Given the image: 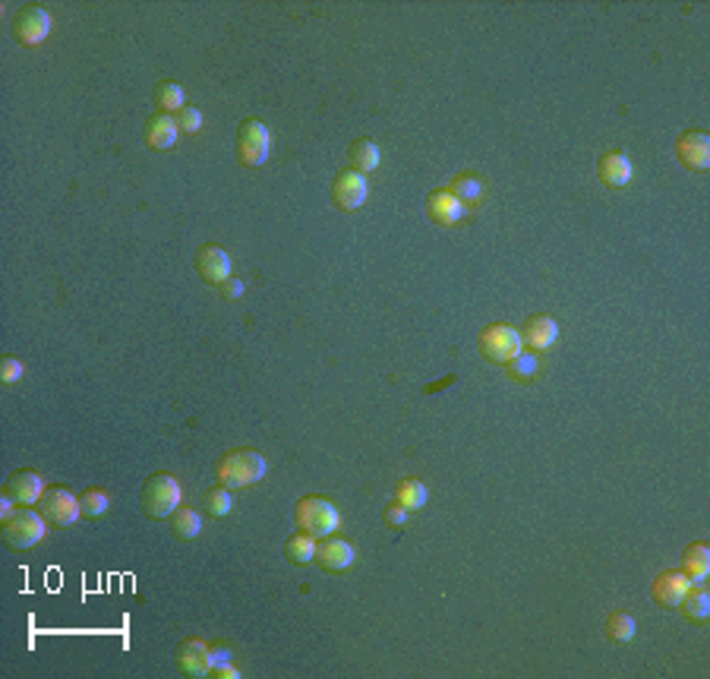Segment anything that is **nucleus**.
Here are the masks:
<instances>
[{
	"mask_svg": "<svg viewBox=\"0 0 710 679\" xmlns=\"http://www.w3.org/2000/svg\"><path fill=\"white\" fill-rule=\"evenodd\" d=\"M269 474V464L256 449H234L218 462V484L228 490L253 487Z\"/></svg>",
	"mask_w": 710,
	"mask_h": 679,
	"instance_id": "obj_1",
	"label": "nucleus"
},
{
	"mask_svg": "<svg viewBox=\"0 0 710 679\" xmlns=\"http://www.w3.org/2000/svg\"><path fill=\"white\" fill-rule=\"evenodd\" d=\"M0 534L13 550H32L48 534V518L42 512H32V505H16V512L0 522Z\"/></svg>",
	"mask_w": 710,
	"mask_h": 679,
	"instance_id": "obj_2",
	"label": "nucleus"
},
{
	"mask_svg": "<svg viewBox=\"0 0 710 679\" xmlns=\"http://www.w3.org/2000/svg\"><path fill=\"white\" fill-rule=\"evenodd\" d=\"M294 522L301 531H307V534H313L322 541V537H331L338 531V524H341V512H338L335 505L322 496H303L294 509Z\"/></svg>",
	"mask_w": 710,
	"mask_h": 679,
	"instance_id": "obj_3",
	"label": "nucleus"
},
{
	"mask_svg": "<svg viewBox=\"0 0 710 679\" xmlns=\"http://www.w3.org/2000/svg\"><path fill=\"white\" fill-rule=\"evenodd\" d=\"M183 487L171 474H152L143 487V509L149 518H171L181 509Z\"/></svg>",
	"mask_w": 710,
	"mask_h": 679,
	"instance_id": "obj_4",
	"label": "nucleus"
},
{
	"mask_svg": "<svg viewBox=\"0 0 710 679\" xmlns=\"http://www.w3.org/2000/svg\"><path fill=\"white\" fill-rule=\"evenodd\" d=\"M521 351H524V342H521V332H518L515 325L496 323V325H489V329H483L480 354L487 357L489 364H502V367H508Z\"/></svg>",
	"mask_w": 710,
	"mask_h": 679,
	"instance_id": "obj_5",
	"label": "nucleus"
},
{
	"mask_svg": "<svg viewBox=\"0 0 710 679\" xmlns=\"http://www.w3.org/2000/svg\"><path fill=\"white\" fill-rule=\"evenodd\" d=\"M269 152H271V133L269 126L256 117H247L237 130V158L241 165L247 168H262L269 162Z\"/></svg>",
	"mask_w": 710,
	"mask_h": 679,
	"instance_id": "obj_6",
	"label": "nucleus"
},
{
	"mask_svg": "<svg viewBox=\"0 0 710 679\" xmlns=\"http://www.w3.org/2000/svg\"><path fill=\"white\" fill-rule=\"evenodd\" d=\"M51 25H54L51 13L44 10V6L29 4L13 16V38H16L19 45H25V48H38V45L51 35Z\"/></svg>",
	"mask_w": 710,
	"mask_h": 679,
	"instance_id": "obj_7",
	"label": "nucleus"
},
{
	"mask_svg": "<svg viewBox=\"0 0 710 679\" xmlns=\"http://www.w3.org/2000/svg\"><path fill=\"white\" fill-rule=\"evenodd\" d=\"M42 515L48 518L51 524H57V528H70V524L79 522V515H83V503L76 499V494L66 487H51L44 490L42 496Z\"/></svg>",
	"mask_w": 710,
	"mask_h": 679,
	"instance_id": "obj_8",
	"label": "nucleus"
},
{
	"mask_svg": "<svg viewBox=\"0 0 710 679\" xmlns=\"http://www.w3.org/2000/svg\"><path fill=\"white\" fill-rule=\"evenodd\" d=\"M331 196H335V203L341 205L344 212H357L370 199L367 175H360V171H354V168L341 171V175L335 177V184H331Z\"/></svg>",
	"mask_w": 710,
	"mask_h": 679,
	"instance_id": "obj_9",
	"label": "nucleus"
},
{
	"mask_svg": "<svg viewBox=\"0 0 710 679\" xmlns=\"http://www.w3.org/2000/svg\"><path fill=\"white\" fill-rule=\"evenodd\" d=\"M177 667H181L183 676H193V679H202V676H212V667H215V651L212 644L199 642V638H190L177 648Z\"/></svg>",
	"mask_w": 710,
	"mask_h": 679,
	"instance_id": "obj_10",
	"label": "nucleus"
},
{
	"mask_svg": "<svg viewBox=\"0 0 710 679\" xmlns=\"http://www.w3.org/2000/svg\"><path fill=\"white\" fill-rule=\"evenodd\" d=\"M675 155L685 168L707 171L710 168V136L705 130H688L675 139Z\"/></svg>",
	"mask_w": 710,
	"mask_h": 679,
	"instance_id": "obj_11",
	"label": "nucleus"
},
{
	"mask_svg": "<svg viewBox=\"0 0 710 679\" xmlns=\"http://www.w3.org/2000/svg\"><path fill=\"white\" fill-rule=\"evenodd\" d=\"M518 332H521L524 348L547 351V348H553L556 338H559V323H556L553 316H528Z\"/></svg>",
	"mask_w": 710,
	"mask_h": 679,
	"instance_id": "obj_12",
	"label": "nucleus"
},
{
	"mask_svg": "<svg viewBox=\"0 0 710 679\" xmlns=\"http://www.w3.org/2000/svg\"><path fill=\"white\" fill-rule=\"evenodd\" d=\"M632 175H635V165L626 152H603L600 162H597V177H600V184L613 186V190L628 186Z\"/></svg>",
	"mask_w": 710,
	"mask_h": 679,
	"instance_id": "obj_13",
	"label": "nucleus"
},
{
	"mask_svg": "<svg viewBox=\"0 0 710 679\" xmlns=\"http://www.w3.org/2000/svg\"><path fill=\"white\" fill-rule=\"evenodd\" d=\"M196 272H199V278H202V282L224 285L231 278V256L222 247L209 244V247H202L196 253Z\"/></svg>",
	"mask_w": 710,
	"mask_h": 679,
	"instance_id": "obj_14",
	"label": "nucleus"
},
{
	"mask_svg": "<svg viewBox=\"0 0 710 679\" xmlns=\"http://www.w3.org/2000/svg\"><path fill=\"white\" fill-rule=\"evenodd\" d=\"M316 563L322 565V572H348L354 565V547L341 537H322L320 550H316Z\"/></svg>",
	"mask_w": 710,
	"mask_h": 679,
	"instance_id": "obj_15",
	"label": "nucleus"
},
{
	"mask_svg": "<svg viewBox=\"0 0 710 679\" xmlns=\"http://www.w3.org/2000/svg\"><path fill=\"white\" fill-rule=\"evenodd\" d=\"M145 145L155 152H164L171 149V145H177V139H181V126H177V117L174 115H152L149 121H145Z\"/></svg>",
	"mask_w": 710,
	"mask_h": 679,
	"instance_id": "obj_16",
	"label": "nucleus"
},
{
	"mask_svg": "<svg viewBox=\"0 0 710 679\" xmlns=\"http://www.w3.org/2000/svg\"><path fill=\"white\" fill-rule=\"evenodd\" d=\"M6 494L16 499L19 505H35L44 496V477L35 474V471H16L6 481Z\"/></svg>",
	"mask_w": 710,
	"mask_h": 679,
	"instance_id": "obj_17",
	"label": "nucleus"
},
{
	"mask_svg": "<svg viewBox=\"0 0 710 679\" xmlns=\"http://www.w3.org/2000/svg\"><path fill=\"white\" fill-rule=\"evenodd\" d=\"M427 212L436 225H458L464 218V203L452 190H436L427 199Z\"/></svg>",
	"mask_w": 710,
	"mask_h": 679,
	"instance_id": "obj_18",
	"label": "nucleus"
},
{
	"mask_svg": "<svg viewBox=\"0 0 710 679\" xmlns=\"http://www.w3.org/2000/svg\"><path fill=\"white\" fill-rule=\"evenodd\" d=\"M688 588H692V582L685 578V572H666L654 582V601L663 604V607H679Z\"/></svg>",
	"mask_w": 710,
	"mask_h": 679,
	"instance_id": "obj_19",
	"label": "nucleus"
},
{
	"mask_svg": "<svg viewBox=\"0 0 710 679\" xmlns=\"http://www.w3.org/2000/svg\"><path fill=\"white\" fill-rule=\"evenodd\" d=\"M682 572L692 584H705L710 575V550L707 544H692V547L682 554Z\"/></svg>",
	"mask_w": 710,
	"mask_h": 679,
	"instance_id": "obj_20",
	"label": "nucleus"
},
{
	"mask_svg": "<svg viewBox=\"0 0 710 679\" xmlns=\"http://www.w3.org/2000/svg\"><path fill=\"white\" fill-rule=\"evenodd\" d=\"M155 108L162 115H181L187 108V89L181 83H158L155 85Z\"/></svg>",
	"mask_w": 710,
	"mask_h": 679,
	"instance_id": "obj_21",
	"label": "nucleus"
},
{
	"mask_svg": "<svg viewBox=\"0 0 710 679\" xmlns=\"http://www.w3.org/2000/svg\"><path fill=\"white\" fill-rule=\"evenodd\" d=\"M348 155H350V168L360 171V175L376 171V168H380V162H382V152H380V145H376L373 139H357V143L350 145Z\"/></svg>",
	"mask_w": 710,
	"mask_h": 679,
	"instance_id": "obj_22",
	"label": "nucleus"
},
{
	"mask_svg": "<svg viewBox=\"0 0 710 679\" xmlns=\"http://www.w3.org/2000/svg\"><path fill=\"white\" fill-rule=\"evenodd\" d=\"M316 550H320V537L307 534V531H297L294 537H288V544H284V554H288L291 563H313L316 559Z\"/></svg>",
	"mask_w": 710,
	"mask_h": 679,
	"instance_id": "obj_23",
	"label": "nucleus"
},
{
	"mask_svg": "<svg viewBox=\"0 0 710 679\" xmlns=\"http://www.w3.org/2000/svg\"><path fill=\"white\" fill-rule=\"evenodd\" d=\"M171 531H174V537H181V541H193V537H199V531H202V518H199L196 509H177L174 515H171Z\"/></svg>",
	"mask_w": 710,
	"mask_h": 679,
	"instance_id": "obj_24",
	"label": "nucleus"
},
{
	"mask_svg": "<svg viewBox=\"0 0 710 679\" xmlns=\"http://www.w3.org/2000/svg\"><path fill=\"white\" fill-rule=\"evenodd\" d=\"M679 607L685 610V616L692 619V623H705V619L710 616V594L705 588H701V584H698V588L692 584V588H688V594L682 597Z\"/></svg>",
	"mask_w": 710,
	"mask_h": 679,
	"instance_id": "obj_25",
	"label": "nucleus"
},
{
	"mask_svg": "<svg viewBox=\"0 0 710 679\" xmlns=\"http://www.w3.org/2000/svg\"><path fill=\"white\" fill-rule=\"evenodd\" d=\"M395 503H401L408 512L423 509V505H427V487H423L420 481H414V477H408V481L398 484V490H395Z\"/></svg>",
	"mask_w": 710,
	"mask_h": 679,
	"instance_id": "obj_26",
	"label": "nucleus"
},
{
	"mask_svg": "<svg viewBox=\"0 0 710 679\" xmlns=\"http://www.w3.org/2000/svg\"><path fill=\"white\" fill-rule=\"evenodd\" d=\"M79 503H83V515L85 518H102L104 512L111 509V494H108V490H102V487H92V490H85V494L79 496Z\"/></svg>",
	"mask_w": 710,
	"mask_h": 679,
	"instance_id": "obj_27",
	"label": "nucleus"
},
{
	"mask_svg": "<svg viewBox=\"0 0 710 679\" xmlns=\"http://www.w3.org/2000/svg\"><path fill=\"white\" fill-rule=\"evenodd\" d=\"M635 632H638V625H635V616H628V614H613V616L606 619V635L613 638L616 644L632 642Z\"/></svg>",
	"mask_w": 710,
	"mask_h": 679,
	"instance_id": "obj_28",
	"label": "nucleus"
},
{
	"mask_svg": "<svg viewBox=\"0 0 710 679\" xmlns=\"http://www.w3.org/2000/svg\"><path fill=\"white\" fill-rule=\"evenodd\" d=\"M231 509H234V490L215 487V490H209V494H205V512H209L212 518L231 515Z\"/></svg>",
	"mask_w": 710,
	"mask_h": 679,
	"instance_id": "obj_29",
	"label": "nucleus"
},
{
	"mask_svg": "<svg viewBox=\"0 0 710 679\" xmlns=\"http://www.w3.org/2000/svg\"><path fill=\"white\" fill-rule=\"evenodd\" d=\"M508 373H512L515 379H534L537 373H540V357H537V351H521V354L508 364Z\"/></svg>",
	"mask_w": 710,
	"mask_h": 679,
	"instance_id": "obj_30",
	"label": "nucleus"
},
{
	"mask_svg": "<svg viewBox=\"0 0 710 679\" xmlns=\"http://www.w3.org/2000/svg\"><path fill=\"white\" fill-rule=\"evenodd\" d=\"M452 193L458 199H461V203H474V199L483 196V184L477 181L474 175H461V177H455Z\"/></svg>",
	"mask_w": 710,
	"mask_h": 679,
	"instance_id": "obj_31",
	"label": "nucleus"
},
{
	"mask_svg": "<svg viewBox=\"0 0 710 679\" xmlns=\"http://www.w3.org/2000/svg\"><path fill=\"white\" fill-rule=\"evenodd\" d=\"M177 126H181V133H190V136H193V133L202 130V111L187 105V108L177 115Z\"/></svg>",
	"mask_w": 710,
	"mask_h": 679,
	"instance_id": "obj_32",
	"label": "nucleus"
},
{
	"mask_svg": "<svg viewBox=\"0 0 710 679\" xmlns=\"http://www.w3.org/2000/svg\"><path fill=\"white\" fill-rule=\"evenodd\" d=\"M19 376H23V361L19 357H0V383L13 385Z\"/></svg>",
	"mask_w": 710,
	"mask_h": 679,
	"instance_id": "obj_33",
	"label": "nucleus"
},
{
	"mask_svg": "<svg viewBox=\"0 0 710 679\" xmlns=\"http://www.w3.org/2000/svg\"><path fill=\"white\" fill-rule=\"evenodd\" d=\"M408 518H410V512L404 509L401 503H395V505H389V509H386V522L391 524V528H404V524H408Z\"/></svg>",
	"mask_w": 710,
	"mask_h": 679,
	"instance_id": "obj_34",
	"label": "nucleus"
},
{
	"mask_svg": "<svg viewBox=\"0 0 710 679\" xmlns=\"http://www.w3.org/2000/svg\"><path fill=\"white\" fill-rule=\"evenodd\" d=\"M212 676L215 679H241V670H237L231 661H218L215 667H212Z\"/></svg>",
	"mask_w": 710,
	"mask_h": 679,
	"instance_id": "obj_35",
	"label": "nucleus"
},
{
	"mask_svg": "<svg viewBox=\"0 0 710 679\" xmlns=\"http://www.w3.org/2000/svg\"><path fill=\"white\" fill-rule=\"evenodd\" d=\"M222 288H224V297H228V301H237V297L243 295V282H241V278H228Z\"/></svg>",
	"mask_w": 710,
	"mask_h": 679,
	"instance_id": "obj_36",
	"label": "nucleus"
}]
</instances>
